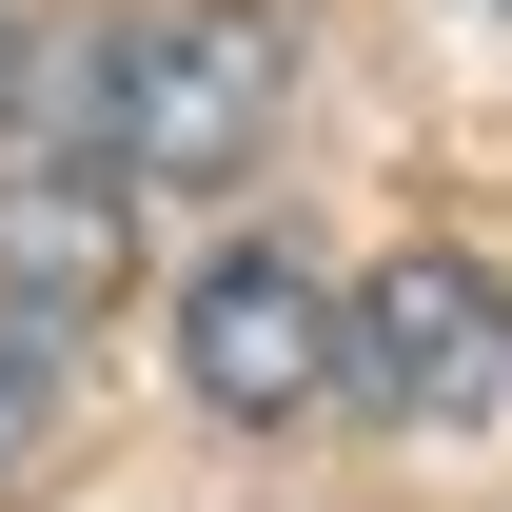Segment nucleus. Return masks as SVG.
<instances>
[{
	"instance_id": "nucleus-3",
	"label": "nucleus",
	"mask_w": 512,
	"mask_h": 512,
	"mask_svg": "<svg viewBox=\"0 0 512 512\" xmlns=\"http://www.w3.org/2000/svg\"><path fill=\"white\" fill-rule=\"evenodd\" d=\"M178 375L217 394L237 434H296V414L335 394V276H316V256H276V237H237V256L178 296Z\"/></svg>"
},
{
	"instance_id": "nucleus-4",
	"label": "nucleus",
	"mask_w": 512,
	"mask_h": 512,
	"mask_svg": "<svg viewBox=\"0 0 512 512\" xmlns=\"http://www.w3.org/2000/svg\"><path fill=\"white\" fill-rule=\"evenodd\" d=\"M60 394H79V316L0 276V473H40V434H60Z\"/></svg>"
},
{
	"instance_id": "nucleus-2",
	"label": "nucleus",
	"mask_w": 512,
	"mask_h": 512,
	"mask_svg": "<svg viewBox=\"0 0 512 512\" xmlns=\"http://www.w3.org/2000/svg\"><path fill=\"white\" fill-rule=\"evenodd\" d=\"M335 394H375L394 434H453L512 394V276L493 256H394L375 296H335Z\"/></svg>"
},
{
	"instance_id": "nucleus-1",
	"label": "nucleus",
	"mask_w": 512,
	"mask_h": 512,
	"mask_svg": "<svg viewBox=\"0 0 512 512\" xmlns=\"http://www.w3.org/2000/svg\"><path fill=\"white\" fill-rule=\"evenodd\" d=\"M296 119V20L276 0H138L119 40H99V178H158V197H217L276 158Z\"/></svg>"
}]
</instances>
